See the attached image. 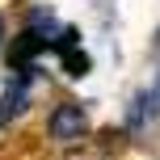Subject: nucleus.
<instances>
[{
    "mask_svg": "<svg viewBox=\"0 0 160 160\" xmlns=\"http://www.w3.org/2000/svg\"><path fill=\"white\" fill-rule=\"evenodd\" d=\"M21 110H25V84H8L4 105H0V127H8L13 114H21Z\"/></svg>",
    "mask_w": 160,
    "mask_h": 160,
    "instance_id": "f03ea898",
    "label": "nucleus"
},
{
    "mask_svg": "<svg viewBox=\"0 0 160 160\" xmlns=\"http://www.w3.org/2000/svg\"><path fill=\"white\" fill-rule=\"evenodd\" d=\"M0 38H4V17H0Z\"/></svg>",
    "mask_w": 160,
    "mask_h": 160,
    "instance_id": "20e7f679",
    "label": "nucleus"
},
{
    "mask_svg": "<svg viewBox=\"0 0 160 160\" xmlns=\"http://www.w3.org/2000/svg\"><path fill=\"white\" fill-rule=\"evenodd\" d=\"M84 127H88V118H84V110H80L76 101H63L55 114H51V122H47V131L59 139V143H72V139L84 135Z\"/></svg>",
    "mask_w": 160,
    "mask_h": 160,
    "instance_id": "f257e3e1",
    "label": "nucleus"
},
{
    "mask_svg": "<svg viewBox=\"0 0 160 160\" xmlns=\"http://www.w3.org/2000/svg\"><path fill=\"white\" fill-rule=\"evenodd\" d=\"M63 63H68L72 76H84V72H88V55H80V51H72V47L63 51Z\"/></svg>",
    "mask_w": 160,
    "mask_h": 160,
    "instance_id": "7ed1b4c3",
    "label": "nucleus"
}]
</instances>
